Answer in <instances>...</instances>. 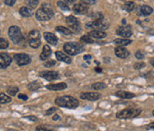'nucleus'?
<instances>
[{"instance_id":"7c9ffc66","label":"nucleus","mask_w":154,"mask_h":131,"mask_svg":"<svg viewBox=\"0 0 154 131\" xmlns=\"http://www.w3.org/2000/svg\"><path fill=\"white\" fill-rule=\"evenodd\" d=\"M80 40L81 42H84V43H86V44H93L94 41V39L92 38V37H90L89 35H84L80 38Z\"/></svg>"},{"instance_id":"412c9836","label":"nucleus","mask_w":154,"mask_h":131,"mask_svg":"<svg viewBox=\"0 0 154 131\" xmlns=\"http://www.w3.org/2000/svg\"><path fill=\"white\" fill-rule=\"evenodd\" d=\"M51 54H52V50H51L50 46L46 45V46H44L43 51H42V53L40 54V60L41 61H46L51 56Z\"/></svg>"},{"instance_id":"de8ad7c7","label":"nucleus","mask_w":154,"mask_h":131,"mask_svg":"<svg viewBox=\"0 0 154 131\" xmlns=\"http://www.w3.org/2000/svg\"><path fill=\"white\" fill-rule=\"evenodd\" d=\"M66 3H68V4H73L76 0H64Z\"/></svg>"},{"instance_id":"f3484780","label":"nucleus","mask_w":154,"mask_h":131,"mask_svg":"<svg viewBox=\"0 0 154 131\" xmlns=\"http://www.w3.org/2000/svg\"><path fill=\"white\" fill-rule=\"evenodd\" d=\"M55 56H56V59L60 62H63V63H68V64L71 63V58L70 56H67L64 53H63L61 51H56Z\"/></svg>"},{"instance_id":"5701e85b","label":"nucleus","mask_w":154,"mask_h":131,"mask_svg":"<svg viewBox=\"0 0 154 131\" xmlns=\"http://www.w3.org/2000/svg\"><path fill=\"white\" fill-rule=\"evenodd\" d=\"M19 13L22 16V17H30L32 15V10L29 7L27 6H23L21 8H20L19 10Z\"/></svg>"},{"instance_id":"a19ab883","label":"nucleus","mask_w":154,"mask_h":131,"mask_svg":"<svg viewBox=\"0 0 154 131\" xmlns=\"http://www.w3.org/2000/svg\"><path fill=\"white\" fill-rule=\"evenodd\" d=\"M24 119L29 120V121H33V122L38 121V118H37L36 116H25V117H24Z\"/></svg>"},{"instance_id":"1a4fd4ad","label":"nucleus","mask_w":154,"mask_h":131,"mask_svg":"<svg viewBox=\"0 0 154 131\" xmlns=\"http://www.w3.org/2000/svg\"><path fill=\"white\" fill-rule=\"evenodd\" d=\"M13 60L19 66L28 65L31 63V58L26 54H16L13 55Z\"/></svg>"},{"instance_id":"6e6552de","label":"nucleus","mask_w":154,"mask_h":131,"mask_svg":"<svg viewBox=\"0 0 154 131\" xmlns=\"http://www.w3.org/2000/svg\"><path fill=\"white\" fill-rule=\"evenodd\" d=\"M66 23L68 24V26L71 28V30L72 31V33H79L81 30V26L79 21H77V19L75 16L70 15L68 17H66L65 19Z\"/></svg>"},{"instance_id":"473e14b6","label":"nucleus","mask_w":154,"mask_h":131,"mask_svg":"<svg viewBox=\"0 0 154 131\" xmlns=\"http://www.w3.org/2000/svg\"><path fill=\"white\" fill-rule=\"evenodd\" d=\"M57 5H58L62 10H63V11H69V10H70V7L68 6V4H67L65 2H63V1H58V2H57Z\"/></svg>"},{"instance_id":"aec40b11","label":"nucleus","mask_w":154,"mask_h":131,"mask_svg":"<svg viewBox=\"0 0 154 131\" xmlns=\"http://www.w3.org/2000/svg\"><path fill=\"white\" fill-rule=\"evenodd\" d=\"M88 35H89L90 37H92V38H98V39L104 38H106V36H107L106 32H104L103 30H99V29H93L92 31L89 32Z\"/></svg>"},{"instance_id":"393cba45","label":"nucleus","mask_w":154,"mask_h":131,"mask_svg":"<svg viewBox=\"0 0 154 131\" xmlns=\"http://www.w3.org/2000/svg\"><path fill=\"white\" fill-rule=\"evenodd\" d=\"M28 89H29L30 91H37L38 89H39L41 88V83L38 82V81H33V82H30L28 84L27 86Z\"/></svg>"},{"instance_id":"f03ea898","label":"nucleus","mask_w":154,"mask_h":131,"mask_svg":"<svg viewBox=\"0 0 154 131\" xmlns=\"http://www.w3.org/2000/svg\"><path fill=\"white\" fill-rule=\"evenodd\" d=\"M53 16H54V11H53L52 5L50 4H47V3L43 4L42 6L36 13L37 20L41 21H48Z\"/></svg>"},{"instance_id":"6ab92c4d","label":"nucleus","mask_w":154,"mask_h":131,"mask_svg":"<svg viewBox=\"0 0 154 131\" xmlns=\"http://www.w3.org/2000/svg\"><path fill=\"white\" fill-rule=\"evenodd\" d=\"M153 10L151 6L149 5H141L139 7V10H138V14L140 15H143V16H148V15H151L153 13Z\"/></svg>"},{"instance_id":"2f4dec72","label":"nucleus","mask_w":154,"mask_h":131,"mask_svg":"<svg viewBox=\"0 0 154 131\" xmlns=\"http://www.w3.org/2000/svg\"><path fill=\"white\" fill-rule=\"evenodd\" d=\"M25 3L30 8H36L38 5L39 0H25Z\"/></svg>"},{"instance_id":"dca6fc26","label":"nucleus","mask_w":154,"mask_h":131,"mask_svg":"<svg viewBox=\"0 0 154 131\" xmlns=\"http://www.w3.org/2000/svg\"><path fill=\"white\" fill-rule=\"evenodd\" d=\"M44 38L52 46H56L58 44V38L55 34H53L51 32H45L44 33Z\"/></svg>"},{"instance_id":"e433bc0d","label":"nucleus","mask_w":154,"mask_h":131,"mask_svg":"<svg viewBox=\"0 0 154 131\" xmlns=\"http://www.w3.org/2000/svg\"><path fill=\"white\" fill-rule=\"evenodd\" d=\"M135 55H136V57L137 59H139V60H142V59L144 58V54L141 50L136 51V54H135Z\"/></svg>"},{"instance_id":"9b49d317","label":"nucleus","mask_w":154,"mask_h":131,"mask_svg":"<svg viewBox=\"0 0 154 131\" xmlns=\"http://www.w3.org/2000/svg\"><path fill=\"white\" fill-rule=\"evenodd\" d=\"M132 33L133 32L131 29V26H121L117 29V34L124 38H130L132 36Z\"/></svg>"},{"instance_id":"c03bdc74","label":"nucleus","mask_w":154,"mask_h":131,"mask_svg":"<svg viewBox=\"0 0 154 131\" xmlns=\"http://www.w3.org/2000/svg\"><path fill=\"white\" fill-rule=\"evenodd\" d=\"M36 130H38V131H50V130H49L46 129L45 127H41V126L38 127V128H37Z\"/></svg>"},{"instance_id":"f257e3e1","label":"nucleus","mask_w":154,"mask_h":131,"mask_svg":"<svg viewBox=\"0 0 154 131\" xmlns=\"http://www.w3.org/2000/svg\"><path fill=\"white\" fill-rule=\"evenodd\" d=\"M55 105L63 107V108H68V109H76L79 105L78 100L73 96H63L61 97H57L55 101Z\"/></svg>"},{"instance_id":"c85d7f7f","label":"nucleus","mask_w":154,"mask_h":131,"mask_svg":"<svg viewBox=\"0 0 154 131\" xmlns=\"http://www.w3.org/2000/svg\"><path fill=\"white\" fill-rule=\"evenodd\" d=\"M12 101V98L10 96L5 95L1 93L0 94V105H4V104H8Z\"/></svg>"},{"instance_id":"a18cd8bd","label":"nucleus","mask_w":154,"mask_h":131,"mask_svg":"<svg viewBox=\"0 0 154 131\" xmlns=\"http://www.w3.org/2000/svg\"><path fill=\"white\" fill-rule=\"evenodd\" d=\"M91 59H92V55H90V54H86V55L84 56V60H85V61H88V60H91Z\"/></svg>"},{"instance_id":"20e7f679","label":"nucleus","mask_w":154,"mask_h":131,"mask_svg":"<svg viewBox=\"0 0 154 131\" xmlns=\"http://www.w3.org/2000/svg\"><path fill=\"white\" fill-rule=\"evenodd\" d=\"M63 49L69 55H77L85 50V46L79 42H68L64 44Z\"/></svg>"},{"instance_id":"f8f14e48","label":"nucleus","mask_w":154,"mask_h":131,"mask_svg":"<svg viewBox=\"0 0 154 131\" xmlns=\"http://www.w3.org/2000/svg\"><path fill=\"white\" fill-rule=\"evenodd\" d=\"M101 94L96 92H85L82 93L80 95V98L83 100H88V101H96L101 98Z\"/></svg>"},{"instance_id":"cd10ccee","label":"nucleus","mask_w":154,"mask_h":131,"mask_svg":"<svg viewBox=\"0 0 154 131\" xmlns=\"http://www.w3.org/2000/svg\"><path fill=\"white\" fill-rule=\"evenodd\" d=\"M91 88L94 90H102L107 88V85L104 82H96L91 86Z\"/></svg>"},{"instance_id":"72a5a7b5","label":"nucleus","mask_w":154,"mask_h":131,"mask_svg":"<svg viewBox=\"0 0 154 131\" xmlns=\"http://www.w3.org/2000/svg\"><path fill=\"white\" fill-rule=\"evenodd\" d=\"M9 46V43L6 41V39L0 38V49H5Z\"/></svg>"},{"instance_id":"37998d69","label":"nucleus","mask_w":154,"mask_h":131,"mask_svg":"<svg viewBox=\"0 0 154 131\" xmlns=\"http://www.w3.org/2000/svg\"><path fill=\"white\" fill-rule=\"evenodd\" d=\"M61 120V117H60V115H58V114H55L54 116H53V121H60Z\"/></svg>"},{"instance_id":"bb28decb","label":"nucleus","mask_w":154,"mask_h":131,"mask_svg":"<svg viewBox=\"0 0 154 131\" xmlns=\"http://www.w3.org/2000/svg\"><path fill=\"white\" fill-rule=\"evenodd\" d=\"M136 8V4L132 1H128V2H126L123 5V9L126 10L127 12H132L134 11Z\"/></svg>"},{"instance_id":"b1692460","label":"nucleus","mask_w":154,"mask_h":131,"mask_svg":"<svg viewBox=\"0 0 154 131\" xmlns=\"http://www.w3.org/2000/svg\"><path fill=\"white\" fill-rule=\"evenodd\" d=\"M113 43H114L115 45H117V46H127V45L131 44V43H132V40L122 38H116V39H114Z\"/></svg>"},{"instance_id":"9d476101","label":"nucleus","mask_w":154,"mask_h":131,"mask_svg":"<svg viewBox=\"0 0 154 131\" xmlns=\"http://www.w3.org/2000/svg\"><path fill=\"white\" fill-rule=\"evenodd\" d=\"M39 76L47 81H54L60 79V74L55 71H43L39 73Z\"/></svg>"},{"instance_id":"0eeeda50","label":"nucleus","mask_w":154,"mask_h":131,"mask_svg":"<svg viewBox=\"0 0 154 131\" xmlns=\"http://www.w3.org/2000/svg\"><path fill=\"white\" fill-rule=\"evenodd\" d=\"M28 42L32 48H38L41 45L40 33L38 30H31L28 35Z\"/></svg>"},{"instance_id":"ddd939ff","label":"nucleus","mask_w":154,"mask_h":131,"mask_svg":"<svg viewBox=\"0 0 154 131\" xmlns=\"http://www.w3.org/2000/svg\"><path fill=\"white\" fill-rule=\"evenodd\" d=\"M12 63L11 56L6 53H0V69L7 68Z\"/></svg>"},{"instance_id":"4c0bfd02","label":"nucleus","mask_w":154,"mask_h":131,"mask_svg":"<svg viewBox=\"0 0 154 131\" xmlns=\"http://www.w3.org/2000/svg\"><path fill=\"white\" fill-rule=\"evenodd\" d=\"M81 2L86 5H92L95 4V0H81Z\"/></svg>"},{"instance_id":"4468645a","label":"nucleus","mask_w":154,"mask_h":131,"mask_svg":"<svg viewBox=\"0 0 154 131\" xmlns=\"http://www.w3.org/2000/svg\"><path fill=\"white\" fill-rule=\"evenodd\" d=\"M114 52H115L116 56H118L120 59H126L130 55V52L127 48H125V47H123L121 46L116 47Z\"/></svg>"},{"instance_id":"7ed1b4c3","label":"nucleus","mask_w":154,"mask_h":131,"mask_svg":"<svg viewBox=\"0 0 154 131\" xmlns=\"http://www.w3.org/2000/svg\"><path fill=\"white\" fill-rule=\"evenodd\" d=\"M10 39L16 45H21L24 42V37L18 26H11L8 29Z\"/></svg>"},{"instance_id":"a211bd4d","label":"nucleus","mask_w":154,"mask_h":131,"mask_svg":"<svg viewBox=\"0 0 154 131\" xmlns=\"http://www.w3.org/2000/svg\"><path fill=\"white\" fill-rule=\"evenodd\" d=\"M115 96L119 98H122V99H131L134 98L136 96L135 94L131 93V92H127V91H122L119 90L118 92L115 93Z\"/></svg>"},{"instance_id":"f704fd0d","label":"nucleus","mask_w":154,"mask_h":131,"mask_svg":"<svg viewBox=\"0 0 154 131\" xmlns=\"http://www.w3.org/2000/svg\"><path fill=\"white\" fill-rule=\"evenodd\" d=\"M56 64V62L55 61V60H48V61H46L45 63H44V66L45 67H46V68H52V67H54L55 65Z\"/></svg>"},{"instance_id":"423d86ee","label":"nucleus","mask_w":154,"mask_h":131,"mask_svg":"<svg viewBox=\"0 0 154 131\" xmlns=\"http://www.w3.org/2000/svg\"><path fill=\"white\" fill-rule=\"evenodd\" d=\"M142 113L141 109H136V108H126L117 113L118 119H133L136 116H138Z\"/></svg>"},{"instance_id":"4be33fe9","label":"nucleus","mask_w":154,"mask_h":131,"mask_svg":"<svg viewBox=\"0 0 154 131\" xmlns=\"http://www.w3.org/2000/svg\"><path fill=\"white\" fill-rule=\"evenodd\" d=\"M67 87L68 86L66 83H58V84H49L46 86V88L53 91H58V90H63L67 88Z\"/></svg>"},{"instance_id":"09e8293b","label":"nucleus","mask_w":154,"mask_h":131,"mask_svg":"<svg viewBox=\"0 0 154 131\" xmlns=\"http://www.w3.org/2000/svg\"><path fill=\"white\" fill-rule=\"evenodd\" d=\"M122 23H123V24H126V23H127V21H126V19H123V20H122Z\"/></svg>"},{"instance_id":"79ce46f5","label":"nucleus","mask_w":154,"mask_h":131,"mask_svg":"<svg viewBox=\"0 0 154 131\" xmlns=\"http://www.w3.org/2000/svg\"><path fill=\"white\" fill-rule=\"evenodd\" d=\"M18 98L21 99V100H23V101H27L28 100V96L24 94H20L18 95Z\"/></svg>"},{"instance_id":"c9c22d12","label":"nucleus","mask_w":154,"mask_h":131,"mask_svg":"<svg viewBox=\"0 0 154 131\" xmlns=\"http://www.w3.org/2000/svg\"><path fill=\"white\" fill-rule=\"evenodd\" d=\"M145 63H143V62H139V63H136L135 64H134V68L136 69V70H141V69H143V68H144L145 67Z\"/></svg>"},{"instance_id":"49530a36","label":"nucleus","mask_w":154,"mask_h":131,"mask_svg":"<svg viewBox=\"0 0 154 131\" xmlns=\"http://www.w3.org/2000/svg\"><path fill=\"white\" fill-rule=\"evenodd\" d=\"M95 71H96V72H98V73H100V72H102V69H101V68L96 67V68H95Z\"/></svg>"},{"instance_id":"ea45409f","label":"nucleus","mask_w":154,"mask_h":131,"mask_svg":"<svg viewBox=\"0 0 154 131\" xmlns=\"http://www.w3.org/2000/svg\"><path fill=\"white\" fill-rule=\"evenodd\" d=\"M3 1H4V3L6 5H8V6L13 5V4H15V2H16V0H3Z\"/></svg>"},{"instance_id":"a878e982","label":"nucleus","mask_w":154,"mask_h":131,"mask_svg":"<svg viewBox=\"0 0 154 131\" xmlns=\"http://www.w3.org/2000/svg\"><path fill=\"white\" fill-rule=\"evenodd\" d=\"M55 30L59 33L63 34V35H71L72 34V31L69 28H65L63 26H57L55 28Z\"/></svg>"},{"instance_id":"2eb2a0df","label":"nucleus","mask_w":154,"mask_h":131,"mask_svg":"<svg viewBox=\"0 0 154 131\" xmlns=\"http://www.w3.org/2000/svg\"><path fill=\"white\" fill-rule=\"evenodd\" d=\"M73 12L77 14H85L88 12V6L85 4H76L73 6Z\"/></svg>"},{"instance_id":"39448f33","label":"nucleus","mask_w":154,"mask_h":131,"mask_svg":"<svg viewBox=\"0 0 154 131\" xmlns=\"http://www.w3.org/2000/svg\"><path fill=\"white\" fill-rule=\"evenodd\" d=\"M85 26L86 29L105 30V29H109L110 24L106 20H104L103 18H101V19H96L95 21H89V22L85 23Z\"/></svg>"},{"instance_id":"58836bf2","label":"nucleus","mask_w":154,"mask_h":131,"mask_svg":"<svg viewBox=\"0 0 154 131\" xmlns=\"http://www.w3.org/2000/svg\"><path fill=\"white\" fill-rule=\"evenodd\" d=\"M57 111V108H55V107H52V108H50V109H48L46 112V115H51L52 113H54L55 112H56Z\"/></svg>"},{"instance_id":"c756f323","label":"nucleus","mask_w":154,"mask_h":131,"mask_svg":"<svg viewBox=\"0 0 154 131\" xmlns=\"http://www.w3.org/2000/svg\"><path fill=\"white\" fill-rule=\"evenodd\" d=\"M6 92L9 96H15L17 95V93L19 92V88L17 87H14V86H12V87H9L7 89H6Z\"/></svg>"}]
</instances>
